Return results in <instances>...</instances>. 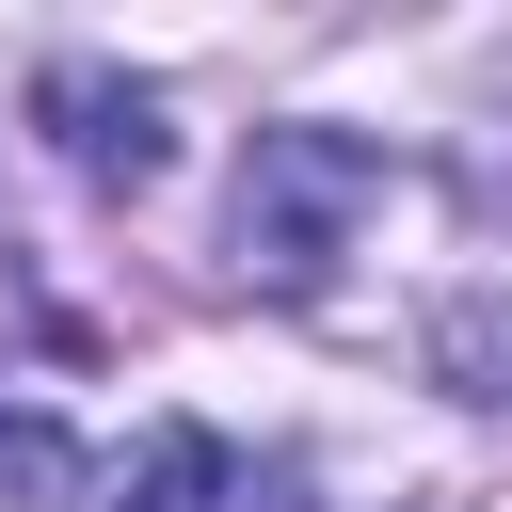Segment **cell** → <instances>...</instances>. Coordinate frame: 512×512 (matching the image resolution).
<instances>
[{"mask_svg": "<svg viewBox=\"0 0 512 512\" xmlns=\"http://www.w3.org/2000/svg\"><path fill=\"white\" fill-rule=\"evenodd\" d=\"M96 512H240V448L208 432V416H160L128 464H112V496Z\"/></svg>", "mask_w": 512, "mask_h": 512, "instance_id": "3957f363", "label": "cell"}, {"mask_svg": "<svg viewBox=\"0 0 512 512\" xmlns=\"http://www.w3.org/2000/svg\"><path fill=\"white\" fill-rule=\"evenodd\" d=\"M272 512H336V480H320V464H288V480H272Z\"/></svg>", "mask_w": 512, "mask_h": 512, "instance_id": "8992f818", "label": "cell"}, {"mask_svg": "<svg viewBox=\"0 0 512 512\" xmlns=\"http://www.w3.org/2000/svg\"><path fill=\"white\" fill-rule=\"evenodd\" d=\"M32 112H48V144H64V160H80L96 192H144V176L176 160V128H160V96H144V80H96V64H48V96H32Z\"/></svg>", "mask_w": 512, "mask_h": 512, "instance_id": "7a4b0ae2", "label": "cell"}, {"mask_svg": "<svg viewBox=\"0 0 512 512\" xmlns=\"http://www.w3.org/2000/svg\"><path fill=\"white\" fill-rule=\"evenodd\" d=\"M368 208H384V144L368 128H256V160H240V272L304 304V288H336Z\"/></svg>", "mask_w": 512, "mask_h": 512, "instance_id": "6da1fadb", "label": "cell"}, {"mask_svg": "<svg viewBox=\"0 0 512 512\" xmlns=\"http://www.w3.org/2000/svg\"><path fill=\"white\" fill-rule=\"evenodd\" d=\"M64 480H80V448H64L48 416H0V512H48Z\"/></svg>", "mask_w": 512, "mask_h": 512, "instance_id": "5b68a950", "label": "cell"}, {"mask_svg": "<svg viewBox=\"0 0 512 512\" xmlns=\"http://www.w3.org/2000/svg\"><path fill=\"white\" fill-rule=\"evenodd\" d=\"M432 368H448L464 400H512V288H464V304L432 320Z\"/></svg>", "mask_w": 512, "mask_h": 512, "instance_id": "277c9868", "label": "cell"}]
</instances>
